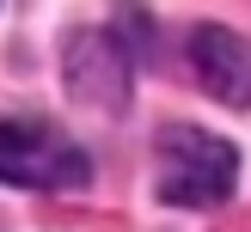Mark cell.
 I'll use <instances>...</instances> for the list:
<instances>
[{"mask_svg": "<svg viewBox=\"0 0 251 232\" xmlns=\"http://www.w3.org/2000/svg\"><path fill=\"white\" fill-rule=\"evenodd\" d=\"M153 171H159V202L215 208L239 183V147L196 128V122H172L153 141Z\"/></svg>", "mask_w": 251, "mask_h": 232, "instance_id": "obj_1", "label": "cell"}, {"mask_svg": "<svg viewBox=\"0 0 251 232\" xmlns=\"http://www.w3.org/2000/svg\"><path fill=\"white\" fill-rule=\"evenodd\" d=\"M86 177H92V159L55 122L0 116V183H12V190H80Z\"/></svg>", "mask_w": 251, "mask_h": 232, "instance_id": "obj_2", "label": "cell"}, {"mask_svg": "<svg viewBox=\"0 0 251 232\" xmlns=\"http://www.w3.org/2000/svg\"><path fill=\"white\" fill-rule=\"evenodd\" d=\"M190 67L208 85V98L245 110L251 104V43L227 24H196L190 31Z\"/></svg>", "mask_w": 251, "mask_h": 232, "instance_id": "obj_3", "label": "cell"}, {"mask_svg": "<svg viewBox=\"0 0 251 232\" xmlns=\"http://www.w3.org/2000/svg\"><path fill=\"white\" fill-rule=\"evenodd\" d=\"M68 85H74V98H86V104L117 110L123 98H129V55H123L104 31L74 37L68 43Z\"/></svg>", "mask_w": 251, "mask_h": 232, "instance_id": "obj_4", "label": "cell"}]
</instances>
